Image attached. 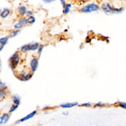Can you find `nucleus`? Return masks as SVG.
<instances>
[{
  "mask_svg": "<svg viewBox=\"0 0 126 126\" xmlns=\"http://www.w3.org/2000/svg\"><path fill=\"white\" fill-rule=\"evenodd\" d=\"M101 10L106 15H119V14H122L125 10V8H115L112 6L110 3L108 2H104L100 6Z\"/></svg>",
  "mask_w": 126,
  "mask_h": 126,
  "instance_id": "obj_1",
  "label": "nucleus"
},
{
  "mask_svg": "<svg viewBox=\"0 0 126 126\" xmlns=\"http://www.w3.org/2000/svg\"><path fill=\"white\" fill-rule=\"evenodd\" d=\"M101 9L100 6H99L96 3H88L87 4L82 6L79 9V11L83 14H91L94 13V12H97Z\"/></svg>",
  "mask_w": 126,
  "mask_h": 126,
  "instance_id": "obj_2",
  "label": "nucleus"
},
{
  "mask_svg": "<svg viewBox=\"0 0 126 126\" xmlns=\"http://www.w3.org/2000/svg\"><path fill=\"white\" fill-rule=\"evenodd\" d=\"M9 66L10 69L12 71H15L17 66L19 65L20 62V56H19V53L18 51L15 52L9 59Z\"/></svg>",
  "mask_w": 126,
  "mask_h": 126,
  "instance_id": "obj_3",
  "label": "nucleus"
},
{
  "mask_svg": "<svg viewBox=\"0 0 126 126\" xmlns=\"http://www.w3.org/2000/svg\"><path fill=\"white\" fill-rule=\"evenodd\" d=\"M28 24V19H27V17L24 16V17H20L17 21L14 24V26H13V29L14 30H21L22 28L26 26Z\"/></svg>",
  "mask_w": 126,
  "mask_h": 126,
  "instance_id": "obj_4",
  "label": "nucleus"
},
{
  "mask_svg": "<svg viewBox=\"0 0 126 126\" xmlns=\"http://www.w3.org/2000/svg\"><path fill=\"white\" fill-rule=\"evenodd\" d=\"M16 77H17L21 82H27V81H29L32 78V77H33V72H26V71L24 72L23 71V72L19 73Z\"/></svg>",
  "mask_w": 126,
  "mask_h": 126,
  "instance_id": "obj_5",
  "label": "nucleus"
},
{
  "mask_svg": "<svg viewBox=\"0 0 126 126\" xmlns=\"http://www.w3.org/2000/svg\"><path fill=\"white\" fill-rule=\"evenodd\" d=\"M38 66H39V59L37 57H32L30 62V70L31 72L34 73L37 71Z\"/></svg>",
  "mask_w": 126,
  "mask_h": 126,
  "instance_id": "obj_6",
  "label": "nucleus"
},
{
  "mask_svg": "<svg viewBox=\"0 0 126 126\" xmlns=\"http://www.w3.org/2000/svg\"><path fill=\"white\" fill-rule=\"evenodd\" d=\"M10 119V113H4L0 116V125H4L9 122Z\"/></svg>",
  "mask_w": 126,
  "mask_h": 126,
  "instance_id": "obj_7",
  "label": "nucleus"
},
{
  "mask_svg": "<svg viewBox=\"0 0 126 126\" xmlns=\"http://www.w3.org/2000/svg\"><path fill=\"white\" fill-rule=\"evenodd\" d=\"M28 9L27 7L24 5H20L19 6V8L17 9V12H18V15H19V17H24L26 15V13H27Z\"/></svg>",
  "mask_w": 126,
  "mask_h": 126,
  "instance_id": "obj_8",
  "label": "nucleus"
},
{
  "mask_svg": "<svg viewBox=\"0 0 126 126\" xmlns=\"http://www.w3.org/2000/svg\"><path fill=\"white\" fill-rule=\"evenodd\" d=\"M78 105H79L78 102H72V103H61L59 106H60V108H62V109H71V108L78 106Z\"/></svg>",
  "mask_w": 126,
  "mask_h": 126,
  "instance_id": "obj_9",
  "label": "nucleus"
},
{
  "mask_svg": "<svg viewBox=\"0 0 126 126\" xmlns=\"http://www.w3.org/2000/svg\"><path fill=\"white\" fill-rule=\"evenodd\" d=\"M36 114H37V110L32 111L31 113H29V114H27L26 116H24V117H23V118H21V119H19V122H20V123H23V122H25V121L29 120V119H32L33 117L35 116Z\"/></svg>",
  "mask_w": 126,
  "mask_h": 126,
  "instance_id": "obj_10",
  "label": "nucleus"
},
{
  "mask_svg": "<svg viewBox=\"0 0 126 126\" xmlns=\"http://www.w3.org/2000/svg\"><path fill=\"white\" fill-rule=\"evenodd\" d=\"M9 40V36H3L0 38V51L3 50L4 46L8 44Z\"/></svg>",
  "mask_w": 126,
  "mask_h": 126,
  "instance_id": "obj_11",
  "label": "nucleus"
},
{
  "mask_svg": "<svg viewBox=\"0 0 126 126\" xmlns=\"http://www.w3.org/2000/svg\"><path fill=\"white\" fill-rule=\"evenodd\" d=\"M10 15H11V10L9 9H8V8H3V9L1 10V14H0L2 19H6V18L9 17Z\"/></svg>",
  "mask_w": 126,
  "mask_h": 126,
  "instance_id": "obj_12",
  "label": "nucleus"
},
{
  "mask_svg": "<svg viewBox=\"0 0 126 126\" xmlns=\"http://www.w3.org/2000/svg\"><path fill=\"white\" fill-rule=\"evenodd\" d=\"M72 4L71 3H66V5L63 6V14L64 15H68L69 13L71 12V9H72Z\"/></svg>",
  "mask_w": 126,
  "mask_h": 126,
  "instance_id": "obj_13",
  "label": "nucleus"
},
{
  "mask_svg": "<svg viewBox=\"0 0 126 126\" xmlns=\"http://www.w3.org/2000/svg\"><path fill=\"white\" fill-rule=\"evenodd\" d=\"M12 102L15 104L19 105L20 103H21V98H20V97L18 94H15L12 96Z\"/></svg>",
  "mask_w": 126,
  "mask_h": 126,
  "instance_id": "obj_14",
  "label": "nucleus"
},
{
  "mask_svg": "<svg viewBox=\"0 0 126 126\" xmlns=\"http://www.w3.org/2000/svg\"><path fill=\"white\" fill-rule=\"evenodd\" d=\"M20 51L23 52V53H25V52L30 51V43L25 44L24 46H22L20 47Z\"/></svg>",
  "mask_w": 126,
  "mask_h": 126,
  "instance_id": "obj_15",
  "label": "nucleus"
},
{
  "mask_svg": "<svg viewBox=\"0 0 126 126\" xmlns=\"http://www.w3.org/2000/svg\"><path fill=\"white\" fill-rule=\"evenodd\" d=\"M40 45L38 42H32L30 43V51H34V50H37L39 48Z\"/></svg>",
  "mask_w": 126,
  "mask_h": 126,
  "instance_id": "obj_16",
  "label": "nucleus"
},
{
  "mask_svg": "<svg viewBox=\"0 0 126 126\" xmlns=\"http://www.w3.org/2000/svg\"><path fill=\"white\" fill-rule=\"evenodd\" d=\"M20 31H21V30H13L9 33V38H15V37H16V36H17L18 34L20 33Z\"/></svg>",
  "mask_w": 126,
  "mask_h": 126,
  "instance_id": "obj_17",
  "label": "nucleus"
},
{
  "mask_svg": "<svg viewBox=\"0 0 126 126\" xmlns=\"http://www.w3.org/2000/svg\"><path fill=\"white\" fill-rule=\"evenodd\" d=\"M6 96H7V89L0 87V99L3 100Z\"/></svg>",
  "mask_w": 126,
  "mask_h": 126,
  "instance_id": "obj_18",
  "label": "nucleus"
},
{
  "mask_svg": "<svg viewBox=\"0 0 126 126\" xmlns=\"http://www.w3.org/2000/svg\"><path fill=\"white\" fill-rule=\"evenodd\" d=\"M27 19H28V24H33L35 23V21H36V19L34 15H31V16H30V17H27Z\"/></svg>",
  "mask_w": 126,
  "mask_h": 126,
  "instance_id": "obj_19",
  "label": "nucleus"
},
{
  "mask_svg": "<svg viewBox=\"0 0 126 126\" xmlns=\"http://www.w3.org/2000/svg\"><path fill=\"white\" fill-rule=\"evenodd\" d=\"M18 108H19V105L13 103V104L11 105V107H10V109H9V113H14V112H15V111L16 110V109H18Z\"/></svg>",
  "mask_w": 126,
  "mask_h": 126,
  "instance_id": "obj_20",
  "label": "nucleus"
},
{
  "mask_svg": "<svg viewBox=\"0 0 126 126\" xmlns=\"http://www.w3.org/2000/svg\"><path fill=\"white\" fill-rule=\"evenodd\" d=\"M44 48H45V46H44V45H40L39 48H38V50H37V54H38V56H41L42 51H43Z\"/></svg>",
  "mask_w": 126,
  "mask_h": 126,
  "instance_id": "obj_21",
  "label": "nucleus"
},
{
  "mask_svg": "<svg viewBox=\"0 0 126 126\" xmlns=\"http://www.w3.org/2000/svg\"><path fill=\"white\" fill-rule=\"evenodd\" d=\"M117 105L119 108H121V109H126V102H121V101H119V102L117 103Z\"/></svg>",
  "mask_w": 126,
  "mask_h": 126,
  "instance_id": "obj_22",
  "label": "nucleus"
},
{
  "mask_svg": "<svg viewBox=\"0 0 126 126\" xmlns=\"http://www.w3.org/2000/svg\"><path fill=\"white\" fill-rule=\"evenodd\" d=\"M81 107H87V108H90V107H93L94 106L93 103H83L82 104H80Z\"/></svg>",
  "mask_w": 126,
  "mask_h": 126,
  "instance_id": "obj_23",
  "label": "nucleus"
},
{
  "mask_svg": "<svg viewBox=\"0 0 126 126\" xmlns=\"http://www.w3.org/2000/svg\"><path fill=\"white\" fill-rule=\"evenodd\" d=\"M105 103H102V102H98V103H94V107H97V108H103L105 106Z\"/></svg>",
  "mask_w": 126,
  "mask_h": 126,
  "instance_id": "obj_24",
  "label": "nucleus"
},
{
  "mask_svg": "<svg viewBox=\"0 0 126 126\" xmlns=\"http://www.w3.org/2000/svg\"><path fill=\"white\" fill-rule=\"evenodd\" d=\"M31 15H34V12L32 11V10H28L27 13H26V17H30V16Z\"/></svg>",
  "mask_w": 126,
  "mask_h": 126,
  "instance_id": "obj_25",
  "label": "nucleus"
},
{
  "mask_svg": "<svg viewBox=\"0 0 126 126\" xmlns=\"http://www.w3.org/2000/svg\"><path fill=\"white\" fill-rule=\"evenodd\" d=\"M0 87H3V88H7V85H6V83L4 82L1 81V82H0Z\"/></svg>",
  "mask_w": 126,
  "mask_h": 126,
  "instance_id": "obj_26",
  "label": "nucleus"
},
{
  "mask_svg": "<svg viewBox=\"0 0 126 126\" xmlns=\"http://www.w3.org/2000/svg\"><path fill=\"white\" fill-rule=\"evenodd\" d=\"M42 1H43L44 3H51L53 2L56 1V0H42Z\"/></svg>",
  "mask_w": 126,
  "mask_h": 126,
  "instance_id": "obj_27",
  "label": "nucleus"
},
{
  "mask_svg": "<svg viewBox=\"0 0 126 126\" xmlns=\"http://www.w3.org/2000/svg\"><path fill=\"white\" fill-rule=\"evenodd\" d=\"M59 1H60V3H61V4H62V7H63V6H65V5H66V0H59Z\"/></svg>",
  "mask_w": 126,
  "mask_h": 126,
  "instance_id": "obj_28",
  "label": "nucleus"
},
{
  "mask_svg": "<svg viewBox=\"0 0 126 126\" xmlns=\"http://www.w3.org/2000/svg\"><path fill=\"white\" fill-rule=\"evenodd\" d=\"M62 114L64 115V116H67V115L69 114V112L68 111H65V112H63V113H62Z\"/></svg>",
  "mask_w": 126,
  "mask_h": 126,
  "instance_id": "obj_29",
  "label": "nucleus"
},
{
  "mask_svg": "<svg viewBox=\"0 0 126 126\" xmlns=\"http://www.w3.org/2000/svg\"><path fill=\"white\" fill-rule=\"evenodd\" d=\"M76 1H78V2H80V3H85V2L88 1V0H76Z\"/></svg>",
  "mask_w": 126,
  "mask_h": 126,
  "instance_id": "obj_30",
  "label": "nucleus"
},
{
  "mask_svg": "<svg viewBox=\"0 0 126 126\" xmlns=\"http://www.w3.org/2000/svg\"><path fill=\"white\" fill-rule=\"evenodd\" d=\"M47 109H50V107H44L43 109H42V110H47Z\"/></svg>",
  "mask_w": 126,
  "mask_h": 126,
  "instance_id": "obj_31",
  "label": "nucleus"
},
{
  "mask_svg": "<svg viewBox=\"0 0 126 126\" xmlns=\"http://www.w3.org/2000/svg\"><path fill=\"white\" fill-rule=\"evenodd\" d=\"M20 122H19V120H18V121H16V122H15V124L14 125H18V124H19Z\"/></svg>",
  "mask_w": 126,
  "mask_h": 126,
  "instance_id": "obj_32",
  "label": "nucleus"
}]
</instances>
